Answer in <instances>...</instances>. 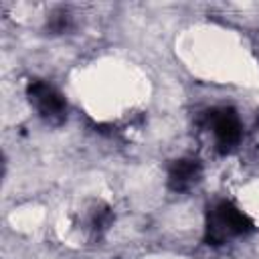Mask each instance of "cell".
<instances>
[{"mask_svg":"<svg viewBox=\"0 0 259 259\" xmlns=\"http://www.w3.org/2000/svg\"><path fill=\"white\" fill-rule=\"evenodd\" d=\"M249 231H253V221L235 204L223 200L217 202L212 208H208L206 237H204L208 245H221L227 239L245 235Z\"/></svg>","mask_w":259,"mask_h":259,"instance_id":"1","label":"cell"},{"mask_svg":"<svg viewBox=\"0 0 259 259\" xmlns=\"http://www.w3.org/2000/svg\"><path fill=\"white\" fill-rule=\"evenodd\" d=\"M206 121L217 138V144L223 152L231 150L241 140V123L233 109H212L206 113Z\"/></svg>","mask_w":259,"mask_h":259,"instance_id":"3","label":"cell"},{"mask_svg":"<svg viewBox=\"0 0 259 259\" xmlns=\"http://www.w3.org/2000/svg\"><path fill=\"white\" fill-rule=\"evenodd\" d=\"M26 93H28L30 103L36 107L38 115L45 117L49 123H61L65 119L67 105H65L63 95L55 87H51L45 81H32L26 87Z\"/></svg>","mask_w":259,"mask_h":259,"instance_id":"2","label":"cell"},{"mask_svg":"<svg viewBox=\"0 0 259 259\" xmlns=\"http://www.w3.org/2000/svg\"><path fill=\"white\" fill-rule=\"evenodd\" d=\"M67 22H69L67 14H65V12H57V14L51 18V22H49V28H51L53 32H63V30L67 28Z\"/></svg>","mask_w":259,"mask_h":259,"instance_id":"5","label":"cell"},{"mask_svg":"<svg viewBox=\"0 0 259 259\" xmlns=\"http://www.w3.org/2000/svg\"><path fill=\"white\" fill-rule=\"evenodd\" d=\"M200 176V162L198 160H176L168 170V184L172 190H186L190 188Z\"/></svg>","mask_w":259,"mask_h":259,"instance_id":"4","label":"cell"}]
</instances>
